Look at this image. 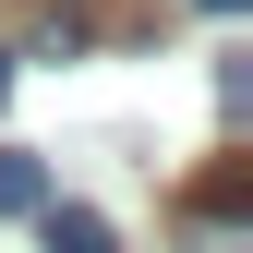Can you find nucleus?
I'll use <instances>...</instances> for the list:
<instances>
[{"mask_svg": "<svg viewBox=\"0 0 253 253\" xmlns=\"http://www.w3.org/2000/svg\"><path fill=\"white\" fill-rule=\"evenodd\" d=\"M37 205H48V169L24 145H0V217H37Z\"/></svg>", "mask_w": 253, "mask_h": 253, "instance_id": "obj_1", "label": "nucleus"}, {"mask_svg": "<svg viewBox=\"0 0 253 253\" xmlns=\"http://www.w3.org/2000/svg\"><path fill=\"white\" fill-rule=\"evenodd\" d=\"M48 217V253H109V217L97 205H37Z\"/></svg>", "mask_w": 253, "mask_h": 253, "instance_id": "obj_2", "label": "nucleus"}, {"mask_svg": "<svg viewBox=\"0 0 253 253\" xmlns=\"http://www.w3.org/2000/svg\"><path fill=\"white\" fill-rule=\"evenodd\" d=\"M205 12H253V0H205Z\"/></svg>", "mask_w": 253, "mask_h": 253, "instance_id": "obj_3", "label": "nucleus"}, {"mask_svg": "<svg viewBox=\"0 0 253 253\" xmlns=\"http://www.w3.org/2000/svg\"><path fill=\"white\" fill-rule=\"evenodd\" d=\"M0 97H12V60H0Z\"/></svg>", "mask_w": 253, "mask_h": 253, "instance_id": "obj_4", "label": "nucleus"}]
</instances>
